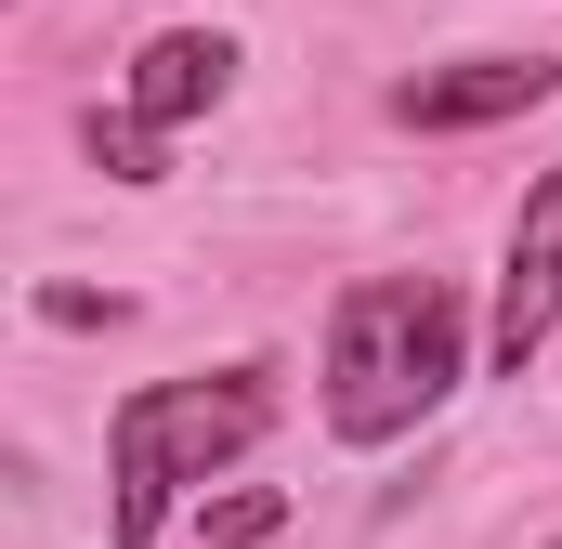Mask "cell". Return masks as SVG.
Masks as SVG:
<instances>
[{
	"instance_id": "cell-7",
	"label": "cell",
	"mask_w": 562,
	"mask_h": 549,
	"mask_svg": "<svg viewBox=\"0 0 562 549\" xmlns=\"http://www.w3.org/2000/svg\"><path fill=\"white\" fill-rule=\"evenodd\" d=\"M288 524V497H223V511H210V549H262Z\"/></svg>"
},
{
	"instance_id": "cell-1",
	"label": "cell",
	"mask_w": 562,
	"mask_h": 549,
	"mask_svg": "<svg viewBox=\"0 0 562 549\" xmlns=\"http://www.w3.org/2000/svg\"><path fill=\"white\" fill-rule=\"evenodd\" d=\"M458 367H471L458 288L445 274H367L327 314V432L340 445H393V432H419L458 393Z\"/></svg>"
},
{
	"instance_id": "cell-4",
	"label": "cell",
	"mask_w": 562,
	"mask_h": 549,
	"mask_svg": "<svg viewBox=\"0 0 562 549\" xmlns=\"http://www.w3.org/2000/svg\"><path fill=\"white\" fill-rule=\"evenodd\" d=\"M550 327H562V170L524 197V223H510V274H497V367H524Z\"/></svg>"
},
{
	"instance_id": "cell-6",
	"label": "cell",
	"mask_w": 562,
	"mask_h": 549,
	"mask_svg": "<svg viewBox=\"0 0 562 549\" xmlns=\"http://www.w3.org/2000/svg\"><path fill=\"white\" fill-rule=\"evenodd\" d=\"M92 157H105L119 183H157V119H132V105H119V119H92Z\"/></svg>"
},
{
	"instance_id": "cell-3",
	"label": "cell",
	"mask_w": 562,
	"mask_h": 549,
	"mask_svg": "<svg viewBox=\"0 0 562 549\" xmlns=\"http://www.w3.org/2000/svg\"><path fill=\"white\" fill-rule=\"evenodd\" d=\"M550 92H562V53H471V66H419L393 92V119L406 132H484V119H524Z\"/></svg>"
},
{
	"instance_id": "cell-5",
	"label": "cell",
	"mask_w": 562,
	"mask_h": 549,
	"mask_svg": "<svg viewBox=\"0 0 562 549\" xmlns=\"http://www.w3.org/2000/svg\"><path fill=\"white\" fill-rule=\"evenodd\" d=\"M223 79H236V40H196V26H170V40H144L132 53V119H196V105H223Z\"/></svg>"
},
{
	"instance_id": "cell-2",
	"label": "cell",
	"mask_w": 562,
	"mask_h": 549,
	"mask_svg": "<svg viewBox=\"0 0 562 549\" xmlns=\"http://www.w3.org/2000/svg\"><path fill=\"white\" fill-rule=\"evenodd\" d=\"M262 418H276V393H262V367H223V380H144L132 406H119V511H105V549H144L157 524H170V497L183 484H210L236 445H262Z\"/></svg>"
}]
</instances>
